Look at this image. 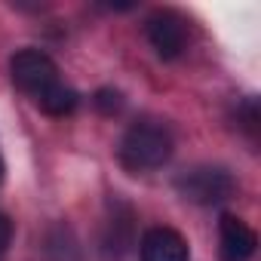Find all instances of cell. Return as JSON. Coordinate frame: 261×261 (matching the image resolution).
Masks as SVG:
<instances>
[{
    "mask_svg": "<svg viewBox=\"0 0 261 261\" xmlns=\"http://www.w3.org/2000/svg\"><path fill=\"white\" fill-rule=\"evenodd\" d=\"M175 151V142L169 136V129L160 123H136L126 129V136L120 139V163L129 172H154L169 163Z\"/></svg>",
    "mask_w": 261,
    "mask_h": 261,
    "instance_id": "obj_1",
    "label": "cell"
},
{
    "mask_svg": "<svg viewBox=\"0 0 261 261\" xmlns=\"http://www.w3.org/2000/svg\"><path fill=\"white\" fill-rule=\"evenodd\" d=\"M178 194L188 200V203H197V206H218L224 200L233 197L237 191V181L230 172L218 169V166H197V169H188L178 175L175 181Z\"/></svg>",
    "mask_w": 261,
    "mask_h": 261,
    "instance_id": "obj_2",
    "label": "cell"
},
{
    "mask_svg": "<svg viewBox=\"0 0 261 261\" xmlns=\"http://www.w3.org/2000/svg\"><path fill=\"white\" fill-rule=\"evenodd\" d=\"M10 77H13V83H16L25 95H31L34 101H37L40 95H46L53 86L62 83L56 62H53L46 53H40V49H19V53L10 59Z\"/></svg>",
    "mask_w": 261,
    "mask_h": 261,
    "instance_id": "obj_3",
    "label": "cell"
},
{
    "mask_svg": "<svg viewBox=\"0 0 261 261\" xmlns=\"http://www.w3.org/2000/svg\"><path fill=\"white\" fill-rule=\"evenodd\" d=\"M148 40L154 46V53L163 59V62H172L185 53L188 46V25L178 13L172 10H157L151 19H148Z\"/></svg>",
    "mask_w": 261,
    "mask_h": 261,
    "instance_id": "obj_4",
    "label": "cell"
},
{
    "mask_svg": "<svg viewBox=\"0 0 261 261\" xmlns=\"http://www.w3.org/2000/svg\"><path fill=\"white\" fill-rule=\"evenodd\" d=\"M218 252L221 261H249L258 249V233L237 215L224 212L218 221Z\"/></svg>",
    "mask_w": 261,
    "mask_h": 261,
    "instance_id": "obj_5",
    "label": "cell"
},
{
    "mask_svg": "<svg viewBox=\"0 0 261 261\" xmlns=\"http://www.w3.org/2000/svg\"><path fill=\"white\" fill-rule=\"evenodd\" d=\"M139 255L142 261H191V246L172 227H151L142 237Z\"/></svg>",
    "mask_w": 261,
    "mask_h": 261,
    "instance_id": "obj_6",
    "label": "cell"
},
{
    "mask_svg": "<svg viewBox=\"0 0 261 261\" xmlns=\"http://www.w3.org/2000/svg\"><path fill=\"white\" fill-rule=\"evenodd\" d=\"M37 105H40V111L49 114V117H68V114H74V108L80 105V95H77V89H71L68 83H59V86H53L46 95H40Z\"/></svg>",
    "mask_w": 261,
    "mask_h": 261,
    "instance_id": "obj_7",
    "label": "cell"
},
{
    "mask_svg": "<svg viewBox=\"0 0 261 261\" xmlns=\"http://www.w3.org/2000/svg\"><path fill=\"white\" fill-rule=\"evenodd\" d=\"M92 101H95V108H98L101 114H108V117H114V114L123 108V95H120L117 89H98Z\"/></svg>",
    "mask_w": 261,
    "mask_h": 261,
    "instance_id": "obj_8",
    "label": "cell"
},
{
    "mask_svg": "<svg viewBox=\"0 0 261 261\" xmlns=\"http://www.w3.org/2000/svg\"><path fill=\"white\" fill-rule=\"evenodd\" d=\"M10 240H13V221L0 212V255L7 252V246H10Z\"/></svg>",
    "mask_w": 261,
    "mask_h": 261,
    "instance_id": "obj_9",
    "label": "cell"
},
{
    "mask_svg": "<svg viewBox=\"0 0 261 261\" xmlns=\"http://www.w3.org/2000/svg\"><path fill=\"white\" fill-rule=\"evenodd\" d=\"M4 172H7V166H4V157H0V181H4Z\"/></svg>",
    "mask_w": 261,
    "mask_h": 261,
    "instance_id": "obj_10",
    "label": "cell"
}]
</instances>
